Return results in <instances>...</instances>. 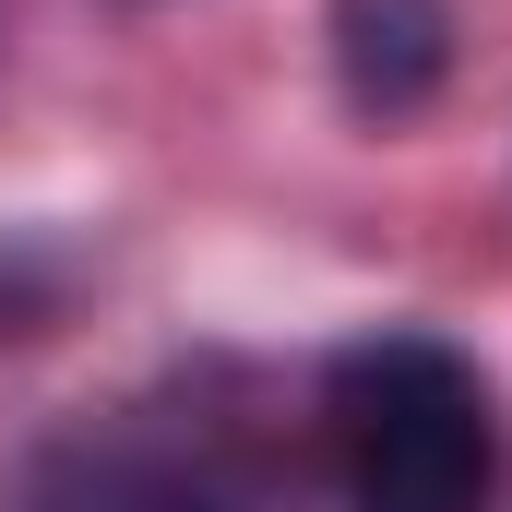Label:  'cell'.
Instances as JSON below:
<instances>
[{"mask_svg":"<svg viewBox=\"0 0 512 512\" xmlns=\"http://www.w3.org/2000/svg\"><path fill=\"white\" fill-rule=\"evenodd\" d=\"M0 512H274V441L227 370H179L60 417L0 477Z\"/></svg>","mask_w":512,"mask_h":512,"instance_id":"6da1fadb","label":"cell"},{"mask_svg":"<svg viewBox=\"0 0 512 512\" xmlns=\"http://www.w3.org/2000/svg\"><path fill=\"white\" fill-rule=\"evenodd\" d=\"M322 441L346 512H489V382L441 334H358L322 370Z\"/></svg>","mask_w":512,"mask_h":512,"instance_id":"7a4b0ae2","label":"cell"},{"mask_svg":"<svg viewBox=\"0 0 512 512\" xmlns=\"http://www.w3.org/2000/svg\"><path fill=\"white\" fill-rule=\"evenodd\" d=\"M322 36L358 120H417L453 84V0H334Z\"/></svg>","mask_w":512,"mask_h":512,"instance_id":"3957f363","label":"cell"}]
</instances>
